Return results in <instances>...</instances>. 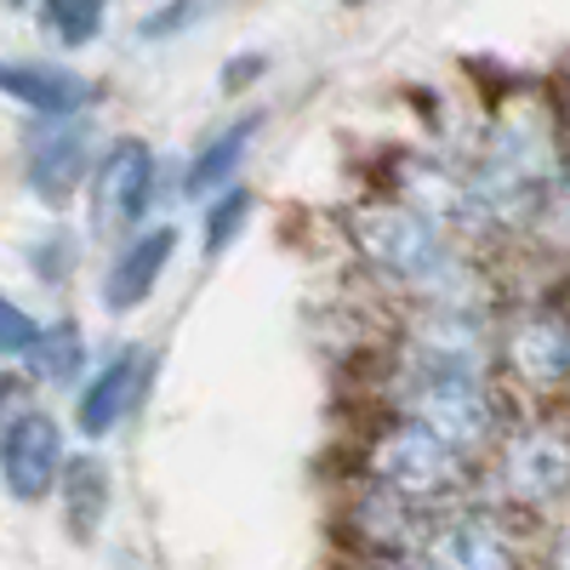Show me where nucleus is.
<instances>
[{
	"mask_svg": "<svg viewBox=\"0 0 570 570\" xmlns=\"http://www.w3.org/2000/svg\"><path fill=\"white\" fill-rule=\"evenodd\" d=\"M104 18H109V0H40V23L63 46H91L104 35Z\"/></svg>",
	"mask_w": 570,
	"mask_h": 570,
	"instance_id": "nucleus-18",
	"label": "nucleus"
},
{
	"mask_svg": "<svg viewBox=\"0 0 570 570\" xmlns=\"http://www.w3.org/2000/svg\"><path fill=\"white\" fill-rule=\"evenodd\" d=\"M400 400H405V416L434 428V434L445 445H456L462 456L491 445V434H497V405H491V389H485V365L411 354V365L400 376Z\"/></svg>",
	"mask_w": 570,
	"mask_h": 570,
	"instance_id": "nucleus-1",
	"label": "nucleus"
},
{
	"mask_svg": "<svg viewBox=\"0 0 570 570\" xmlns=\"http://www.w3.org/2000/svg\"><path fill=\"white\" fill-rule=\"evenodd\" d=\"M360 531H365L371 542H389V548L411 553V548L428 537V513H422L416 497H400V491H389V485H376V491L360 502Z\"/></svg>",
	"mask_w": 570,
	"mask_h": 570,
	"instance_id": "nucleus-16",
	"label": "nucleus"
},
{
	"mask_svg": "<svg viewBox=\"0 0 570 570\" xmlns=\"http://www.w3.org/2000/svg\"><path fill=\"white\" fill-rule=\"evenodd\" d=\"M548 177H553V149L542 142V131L502 126L462 183V212H480L485 223H525L542 206Z\"/></svg>",
	"mask_w": 570,
	"mask_h": 570,
	"instance_id": "nucleus-2",
	"label": "nucleus"
},
{
	"mask_svg": "<svg viewBox=\"0 0 570 570\" xmlns=\"http://www.w3.org/2000/svg\"><path fill=\"white\" fill-rule=\"evenodd\" d=\"M29 371L40 376V383H75L80 365H86V337H80V325L58 320V325H40L35 331V343L23 348Z\"/></svg>",
	"mask_w": 570,
	"mask_h": 570,
	"instance_id": "nucleus-17",
	"label": "nucleus"
},
{
	"mask_svg": "<svg viewBox=\"0 0 570 570\" xmlns=\"http://www.w3.org/2000/svg\"><path fill=\"white\" fill-rule=\"evenodd\" d=\"M462 473H468L462 451L445 445L434 428H422L416 416L383 428V434H376V445H371V480L389 485V491H400V497H416V502L451 497V491L462 485Z\"/></svg>",
	"mask_w": 570,
	"mask_h": 570,
	"instance_id": "nucleus-4",
	"label": "nucleus"
},
{
	"mask_svg": "<svg viewBox=\"0 0 570 570\" xmlns=\"http://www.w3.org/2000/svg\"><path fill=\"white\" fill-rule=\"evenodd\" d=\"M35 331H40V325H35L12 297H0V360H18V354L35 343Z\"/></svg>",
	"mask_w": 570,
	"mask_h": 570,
	"instance_id": "nucleus-21",
	"label": "nucleus"
},
{
	"mask_svg": "<svg viewBox=\"0 0 570 570\" xmlns=\"http://www.w3.org/2000/svg\"><path fill=\"white\" fill-rule=\"evenodd\" d=\"M137 376H142V354H137V348H126V354H115L109 365L91 371V383H86L80 400H75V422H80V434H86V440L115 434V422L131 411Z\"/></svg>",
	"mask_w": 570,
	"mask_h": 570,
	"instance_id": "nucleus-12",
	"label": "nucleus"
},
{
	"mask_svg": "<svg viewBox=\"0 0 570 570\" xmlns=\"http://www.w3.org/2000/svg\"><path fill=\"white\" fill-rule=\"evenodd\" d=\"M171 252H177V228H149V234H137V240H126V252L104 274V308L126 314L137 303H149V292H155V279L166 274Z\"/></svg>",
	"mask_w": 570,
	"mask_h": 570,
	"instance_id": "nucleus-10",
	"label": "nucleus"
},
{
	"mask_svg": "<svg viewBox=\"0 0 570 570\" xmlns=\"http://www.w3.org/2000/svg\"><path fill=\"white\" fill-rule=\"evenodd\" d=\"M348 7H360V0H348Z\"/></svg>",
	"mask_w": 570,
	"mask_h": 570,
	"instance_id": "nucleus-24",
	"label": "nucleus"
},
{
	"mask_svg": "<svg viewBox=\"0 0 570 570\" xmlns=\"http://www.w3.org/2000/svg\"><path fill=\"white\" fill-rule=\"evenodd\" d=\"M63 491V519H69V537L75 542H91L109 513V468L98 456H75L58 468V485Z\"/></svg>",
	"mask_w": 570,
	"mask_h": 570,
	"instance_id": "nucleus-14",
	"label": "nucleus"
},
{
	"mask_svg": "<svg viewBox=\"0 0 570 570\" xmlns=\"http://www.w3.org/2000/svg\"><path fill=\"white\" fill-rule=\"evenodd\" d=\"M35 268H40V279H63V268H69V240H63V234L35 246Z\"/></svg>",
	"mask_w": 570,
	"mask_h": 570,
	"instance_id": "nucleus-23",
	"label": "nucleus"
},
{
	"mask_svg": "<svg viewBox=\"0 0 570 570\" xmlns=\"http://www.w3.org/2000/svg\"><path fill=\"white\" fill-rule=\"evenodd\" d=\"M91 200H98V223L104 228H137L155 206V155L149 142H115L98 160V183H91Z\"/></svg>",
	"mask_w": 570,
	"mask_h": 570,
	"instance_id": "nucleus-7",
	"label": "nucleus"
},
{
	"mask_svg": "<svg viewBox=\"0 0 570 570\" xmlns=\"http://www.w3.org/2000/svg\"><path fill=\"white\" fill-rule=\"evenodd\" d=\"M508 360H513V371L525 376L531 389H564V371H570L564 320H559V314H531V320L508 337Z\"/></svg>",
	"mask_w": 570,
	"mask_h": 570,
	"instance_id": "nucleus-13",
	"label": "nucleus"
},
{
	"mask_svg": "<svg viewBox=\"0 0 570 570\" xmlns=\"http://www.w3.org/2000/svg\"><path fill=\"white\" fill-rule=\"evenodd\" d=\"M58 468H63V440H58V422L46 411H18L0 428V485L18 502H35L52 491Z\"/></svg>",
	"mask_w": 570,
	"mask_h": 570,
	"instance_id": "nucleus-5",
	"label": "nucleus"
},
{
	"mask_svg": "<svg viewBox=\"0 0 570 570\" xmlns=\"http://www.w3.org/2000/svg\"><path fill=\"white\" fill-rule=\"evenodd\" d=\"M217 7V0H166V7H155L149 18H142L137 23V35L142 40H171V35H188V29H195V23H206V12Z\"/></svg>",
	"mask_w": 570,
	"mask_h": 570,
	"instance_id": "nucleus-20",
	"label": "nucleus"
},
{
	"mask_svg": "<svg viewBox=\"0 0 570 570\" xmlns=\"http://www.w3.org/2000/svg\"><path fill=\"white\" fill-rule=\"evenodd\" d=\"M0 98L23 104L29 115H86L98 104V86L63 63L40 58H0Z\"/></svg>",
	"mask_w": 570,
	"mask_h": 570,
	"instance_id": "nucleus-8",
	"label": "nucleus"
},
{
	"mask_svg": "<svg viewBox=\"0 0 570 570\" xmlns=\"http://www.w3.org/2000/svg\"><path fill=\"white\" fill-rule=\"evenodd\" d=\"M428 537H434L428 559L451 564V570H508V564H519V548L508 542L497 513H462V519H451V525L428 531Z\"/></svg>",
	"mask_w": 570,
	"mask_h": 570,
	"instance_id": "nucleus-9",
	"label": "nucleus"
},
{
	"mask_svg": "<svg viewBox=\"0 0 570 570\" xmlns=\"http://www.w3.org/2000/svg\"><path fill=\"white\" fill-rule=\"evenodd\" d=\"M246 217H252V195H246V188H223V195L212 188V206H206V223H200V252L217 257L234 234L246 228Z\"/></svg>",
	"mask_w": 570,
	"mask_h": 570,
	"instance_id": "nucleus-19",
	"label": "nucleus"
},
{
	"mask_svg": "<svg viewBox=\"0 0 570 570\" xmlns=\"http://www.w3.org/2000/svg\"><path fill=\"white\" fill-rule=\"evenodd\" d=\"M91 171V120L80 115H40L29 131V188L40 200H69Z\"/></svg>",
	"mask_w": 570,
	"mask_h": 570,
	"instance_id": "nucleus-6",
	"label": "nucleus"
},
{
	"mask_svg": "<svg viewBox=\"0 0 570 570\" xmlns=\"http://www.w3.org/2000/svg\"><path fill=\"white\" fill-rule=\"evenodd\" d=\"M257 126H263V115H240L234 126H223L206 149L188 160V171H183V195L188 200H206L212 188H223L234 171H240V160H246V149H252V137H257Z\"/></svg>",
	"mask_w": 570,
	"mask_h": 570,
	"instance_id": "nucleus-15",
	"label": "nucleus"
},
{
	"mask_svg": "<svg viewBox=\"0 0 570 570\" xmlns=\"http://www.w3.org/2000/svg\"><path fill=\"white\" fill-rule=\"evenodd\" d=\"M502 473H508V491H513L519 502L542 508V502H559V497H564L570 451H564L559 434H525V440L508 445V468H502Z\"/></svg>",
	"mask_w": 570,
	"mask_h": 570,
	"instance_id": "nucleus-11",
	"label": "nucleus"
},
{
	"mask_svg": "<svg viewBox=\"0 0 570 570\" xmlns=\"http://www.w3.org/2000/svg\"><path fill=\"white\" fill-rule=\"evenodd\" d=\"M263 69H268V58H263V52H240V58H228V63H223V91H228V98H234V91H246Z\"/></svg>",
	"mask_w": 570,
	"mask_h": 570,
	"instance_id": "nucleus-22",
	"label": "nucleus"
},
{
	"mask_svg": "<svg viewBox=\"0 0 570 570\" xmlns=\"http://www.w3.org/2000/svg\"><path fill=\"white\" fill-rule=\"evenodd\" d=\"M354 234H360L371 268H383L389 279L411 285V292H434L440 297L445 285L456 279L440 228L428 223L422 212H411V206H371V212H360Z\"/></svg>",
	"mask_w": 570,
	"mask_h": 570,
	"instance_id": "nucleus-3",
	"label": "nucleus"
}]
</instances>
